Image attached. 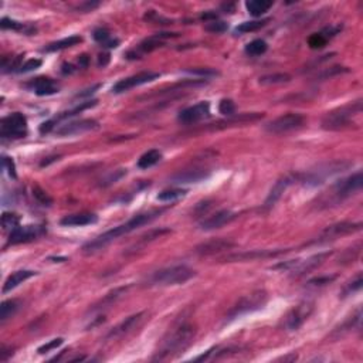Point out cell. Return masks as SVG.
Here are the masks:
<instances>
[{
  "instance_id": "4fadbf2b",
  "label": "cell",
  "mask_w": 363,
  "mask_h": 363,
  "mask_svg": "<svg viewBox=\"0 0 363 363\" xmlns=\"http://www.w3.org/2000/svg\"><path fill=\"white\" fill-rule=\"evenodd\" d=\"M209 117H210V104L207 101H203V102H199L193 107L183 109L177 115V121L183 125H194V124H197V122H200V121L209 118Z\"/></svg>"
},
{
  "instance_id": "74e56055",
  "label": "cell",
  "mask_w": 363,
  "mask_h": 363,
  "mask_svg": "<svg viewBox=\"0 0 363 363\" xmlns=\"http://www.w3.org/2000/svg\"><path fill=\"white\" fill-rule=\"evenodd\" d=\"M97 102L98 101L97 100H91V101H85V102H80V105H77V107L74 108V109H71V111H67V112H63L60 117H58V119H65V118H71V117H74V115H77V114L82 112V111H85V109H88V108H93L97 105Z\"/></svg>"
},
{
  "instance_id": "5b68a950",
  "label": "cell",
  "mask_w": 363,
  "mask_h": 363,
  "mask_svg": "<svg viewBox=\"0 0 363 363\" xmlns=\"http://www.w3.org/2000/svg\"><path fill=\"white\" fill-rule=\"evenodd\" d=\"M265 302H267V292L261 291V289L254 291V292L245 295V297H243L241 300L238 301L237 304L225 315V321H233L238 318V316H241V315L254 312L257 309L263 308Z\"/></svg>"
},
{
  "instance_id": "9c48e42d",
  "label": "cell",
  "mask_w": 363,
  "mask_h": 363,
  "mask_svg": "<svg viewBox=\"0 0 363 363\" xmlns=\"http://www.w3.org/2000/svg\"><path fill=\"white\" fill-rule=\"evenodd\" d=\"M312 311L313 302H311V301H304V302L298 304L297 307L292 308L284 320L285 331H297L311 316Z\"/></svg>"
},
{
  "instance_id": "8992f818",
  "label": "cell",
  "mask_w": 363,
  "mask_h": 363,
  "mask_svg": "<svg viewBox=\"0 0 363 363\" xmlns=\"http://www.w3.org/2000/svg\"><path fill=\"white\" fill-rule=\"evenodd\" d=\"M349 166H351V163L348 162L326 163V165L320 166L316 170H311L304 176H298V177L302 182V185H305V186H318V185H322L328 177L336 175L339 172H344Z\"/></svg>"
},
{
  "instance_id": "ac0fdd59",
  "label": "cell",
  "mask_w": 363,
  "mask_h": 363,
  "mask_svg": "<svg viewBox=\"0 0 363 363\" xmlns=\"http://www.w3.org/2000/svg\"><path fill=\"white\" fill-rule=\"evenodd\" d=\"M234 247H236V244H234L233 241H230V240L216 238V240H210V241H206V243L199 244L194 248V253H196L197 256L207 257L219 254V253H223V251L232 250Z\"/></svg>"
},
{
  "instance_id": "277c9868",
  "label": "cell",
  "mask_w": 363,
  "mask_h": 363,
  "mask_svg": "<svg viewBox=\"0 0 363 363\" xmlns=\"http://www.w3.org/2000/svg\"><path fill=\"white\" fill-rule=\"evenodd\" d=\"M360 111H362V102L360 101L338 108L332 112H328L324 117L322 128L326 131H338V129L346 128L348 125H351L352 118L357 114H360Z\"/></svg>"
},
{
  "instance_id": "e575fe53",
  "label": "cell",
  "mask_w": 363,
  "mask_h": 363,
  "mask_svg": "<svg viewBox=\"0 0 363 363\" xmlns=\"http://www.w3.org/2000/svg\"><path fill=\"white\" fill-rule=\"evenodd\" d=\"M126 289H128V287H122V288H117V289H114V291H111L109 294H107L105 297H104V300H101L100 304H97V305H95L94 311H95V309H101V308H108L109 305H112L114 302L118 300L119 297L124 294Z\"/></svg>"
},
{
  "instance_id": "f5cc1de1",
  "label": "cell",
  "mask_w": 363,
  "mask_h": 363,
  "mask_svg": "<svg viewBox=\"0 0 363 363\" xmlns=\"http://www.w3.org/2000/svg\"><path fill=\"white\" fill-rule=\"evenodd\" d=\"M100 88H101V84H95V85H93V87H89V88H87V89L81 91V93H78V94L75 95V98H77V100H81V98L91 97V95L95 94V91H97V89H100Z\"/></svg>"
},
{
  "instance_id": "f907efd6",
  "label": "cell",
  "mask_w": 363,
  "mask_h": 363,
  "mask_svg": "<svg viewBox=\"0 0 363 363\" xmlns=\"http://www.w3.org/2000/svg\"><path fill=\"white\" fill-rule=\"evenodd\" d=\"M336 278V276H331V277H320V278H313L311 281H308V287H322V285H326V284H331L333 280Z\"/></svg>"
},
{
  "instance_id": "f35d334b",
  "label": "cell",
  "mask_w": 363,
  "mask_h": 363,
  "mask_svg": "<svg viewBox=\"0 0 363 363\" xmlns=\"http://www.w3.org/2000/svg\"><path fill=\"white\" fill-rule=\"evenodd\" d=\"M349 70L346 67H339V65H335V67H331V69H325L321 74L316 75V80L320 81H324V80H329L332 77H336V75L344 74V73H348Z\"/></svg>"
},
{
  "instance_id": "60d3db41",
  "label": "cell",
  "mask_w": 363,
  "mask_h": 363,
  "mask_svg": "<svg viewBox=\"0 0 363 363\" xmlns=\"http://www.w3.org/2000/svg\"><path fill=\"white\" fill-rule=\"evenodd\" d=\"M169 233H170L169 229H159V230H152V232L146 233V234H144V236L141 237V240H139V244H146V243L153 241V240H156V238H161L162 236H165V234H169Z\"/></svg>"
},
{
  "instance_id": "b9f144b4",
  "label": "cell",
  "mask_w": 363,
  "mask_h": 363,
  "mask_svg": "<svg viewBox=\"0 0 363 363\" xmlns=\"http://www.w3.org/2000/svg\"><path fill=\"white\" fill-rule=\"evenodd\" d=\"M33 196H34V199H36L40 205H43V206H51V205H53V199L49 196V193L44 192L43 189L38 188V186H34V188H33Z\"/></svg>"
},
{
  "instance_id": "83f0119b",
  "label": "cell",
  "mask_w": 363,
  "mask_h": 363,
  "mask_svg": "<svg viewBox=\"0 0 363 363\" xmlns=\"http://www.w3.org/2000/svg\"><path fill=\"white\" fill-rule=\"evenodd\" d=\"M81 41L82 38L80 37V36H70V37L67 38H63V40H58V41L50 43L47 47H44V51H47V53H53V51L64 50V49L73 47V46L81 43Z\"/></svg>"
},
{
  "instance_id": "4dcf8cb0",
  "label": "cell",
  "mask_w": 363,
  "mask_h": 363,
  "mask_svg": "<svg viewBox=\"0 0 363 363\" xmlns=\"http://www.w3.org/2000/svg\"><path fill=\"white\" fill-rule=\"evenodd\" d=\"M188 193L186 189H168L157 194V200L165 201V203H172V201L180 200Z\"/></svg>"
},
{
  "instance_id": "603a6c76",
  "label": "cell",
  "mask_w": 363,
  "mask_h": 363,
  "mask_svg": "<svg viewBox=\"0 0 363 363\" xmlns=\"http://www.w3.org/2000/svg\"><path fill=\"white\" fill-rule=\"evenodd\" d=\"M98 221V216L94 213H75L69 214L61 219L60 224L65 227H81V225L95 224Z\"/></svg>"
},
{
  "instance_id": "11a10c76",
  "label": "cell",
  "mask_w": 363,
  "mask_h": 363,
  "mask_svg": "<svg viewBox=\"0 0 363 363\" xmlns=\"http://www.w3.org/2000/svg\"><path fill=\"white\" fill-rule=\"evenodd\" d=\"M100 6V3L98 2H95V3H91V2H85V3H82V5H80L78 6V10H81L82 13H87V12H91V10H94L95 7Z\"/></svg>"
},
{
  "instance_id": "44dd1931",
  "label": "cell",
  "mask_w": 363,
  "mask_h": 363,
  "mask_svg": "<svg viewBox=\"0 0 363 363\" xmlns=\"http://www.w3.org/2000/svg\"><path fill=\"white\" fill-rule=\"evenodd\" d=\"M237 214L233 213L230 210H220L217 213L212 214L210 217H207L200 223L201 230H216L220 229L223 225L232 223L233 220L236 219Z\"/></svg>"
},
{
  "instance_id": "ab89813d",
  "label": "cell",
  "mask_w": 363,
  "mask_h": 363,
  "mask_svg": "<svg viewBox=\"0 0 363 363\" xmlns=\"http://www.w3.org/2000/svg\"><path fill=\"white\" fill-rule=\"evenodd\" d=\"M227 29H229L227 23H224V21H221V20H217V19L212 20V21H206V25H205V30H206V32L216 33V34L227 32Z\"/></svg>"
},
{
  "instance_id": "6f0895ef",
  "label": "cell",
  "mask_w": 363,
  "mask_h": 363,
  "mask_svg": "<svg viewBox=\"0 0 363 363\" xmlns=\"http://www.w3.org/2000/svg\"><path fill=\"white\" fill-rule=\"evenodd\" d=\"M108 63H109V53H104V54L98 56V65L100 67H107Z\"/></svg>"
},
{
  "instance_id": "484cf974",
  "label": "cell",
  "mask_w": 363,
  "mask_h": 363,
  "mask_svg": "<svg viewBox=\"0 0 363 363\" xmlns=\"http://www.w3.org/2000/svg\"><path fill=\"white\" fill-rule=\"evenodd\" d=\"M20 307H21L20 301L17 300L5 301V302L2 304V307H0V322L5 324L7 320H10L12 316H14L16 312L20 309Z\"/></svg>"
},
{
  "instance_id": "d4e9b609",
  "label": "cell",
  "mask_w": 363,
  "mask_h": 363,
  "mask_svg": "<svg viewBox=\"0 0 363 363\" xmlns=\"http://www.w3.org/2000/svg\"><path fill=\"white\" fill-rule=\"evenodd\" d=\"M36 276V271H30V269H20V271H16L13 273L12 276L7 277V280L5 281V285H3V292L6 294L9 291H12L16 287H19L21 282H25L26 280L32 278V277Z\"/></svg>"
},
{
  "instance_id": "7c38bea8",
  "label": "cell",
  "mask_w": 363,
  "mask_h": 363,
  "mask_svg": "<svg viewBox=\"0 0 363 363\" xmlns=\"http://www.w3.org/2000/svg\"><path fill=\"white\" fill-rule=\"evenodd\" d=\"M360 227H362L360 223H349V221H342V223H338V224L329 225L328 229H325V230L322 232L320 238L315 240L313 243H316V244L328 243V241L336 240L338 237H342V236H346V234L359 232Z\"/></svg>"
},
{
  "instance_id": "f1b7e54d",
  "label": "cell",
  "mask_w": 363,
  "mask_h": 363,
  "mask_svg": "<svg viewBox=\"0 0 363 363\" xmlns=\"http://www.w3.org/2000/svg\"><path fill=\"white\" fill-rule=\"evenodd\" d=\"M273 2H265V0H251V2H247L245 3V7L247 10L250 13L251 16L254 17H258L261 16L264 13H267L273 7Z\"/></svg>"
},
{
  "instance_id": "3957f363",
  "label": "cell",
  "mask_w": 363,
  "mask_h": 363,
  "mask_svg": "<svg viewBox=\"0 0 363 363\" xmlns=\"http://www.w3.org/2000/svg\"><path fill=\"white\" fill-rule=\"evenodd\" d=\"M193 269L189 268L188 265H173L168 268L159 269L156 273H153L148 278L149 285H159V287H168V285H179L189 281L190 278L194 277Z\"/></svg>"
},
{
  "instance_id": "4316f807",
  "label": "cell",
  "mask_w": 363,
  "mask_h": 363,
  "mask_svg": "<svg viewBox=\"0 0 363 363\" xmlns=\"http://www.w3.org/2000/svg\"><path fill=\"white\" fill-rule=\"evenodd\" d=\"M162 159V153L161 150L150 149L148 152H145L142 156L138 159V168L139 169H149L152 166H155L159 161Z\"/></svg>"
},
{
  "instance_id": "d590c367",
  "label": "cell",
  "mask_w": 363,
  "mask_h": 363,
  "mask_svg": "<svg viewBox=\"0 0 363 363\" xmlns=\"http://www.w3.org/2000/svg\"><path fill=\"white\" fill-rule=\"evenodd\" d=\"M291 81V75L285 73H278V74H269L260 77V84L263 85H273V84H284V82Z\"/></svg>"
},
{
  "instance_id": "ee69618b",
  "label": "cell",
  "mask_w": 363,
  "mask_h": 363,
  "mask_svg": "<svg viewBox=\"0 0 363 363\" xmlns=\"http://www.w3.org/2000/svg\"><path fill=\"white\" fill-rule=\"evenodd\" d=\"M219 111L227 118H230L233 115H236V105L232 100H221L219 104Z\"/></svg>"
},
{
  "instance_id": "681fc988",
  "label": "cell",
  "mask_w": 363,
  "mask_h": 363,
  "mask_svg": "<svg viewBox=\"0 0 363 363\" xmlns=\"http://www.w3.org/2000/svg\"><path fill=\"white\" fill-rule=\"evenodd\" d=\"M64 342L63 338H57V339H53V341H50L49 344L43 345V346H40L37 349L38 353H47V352L53 351V349H57L58 346H61Z\"/></svg>"
},
{
  "instance_id": "ffe728a7",
  "label": "cell",
  "mask_w": 363,
  "mask_h": 363,
  "mask_svg": "<svg viewBox=\"0 0 363 363\" xmlns=\"http://www.w3.org/2000/svg\"><path fill=\"white\" fill-rule=\"evenodd\" d=\"M210 176V170L206 169H189L179 172L170 177L172 185H186V183H199L201 180H206Z\"/></svg>"
},
{
  "instance_id": "db71d44e",
  "label": "cell",
  "mask_w": 363,
  "mask_h": 363,
  "mask_svg": "<svg viewBox=\"0 0 363 363\" xmlns=\"http://www.w3.org/2000/svg\"><path fill=\"white\" fill-rule=\"evenodd\" d=\"M54 124H56V121H47V122H43L41 125H40V128H38V131H40V133H49V132H51L53 129H54Z\"/></svg>"
},
{
  "instance_id": "2e32d148",
  "label": "cell",
  "mask_w": 363,
  "mask_h": 363,
  "mask_svg": "<svg viewBox=\"0 0 363 363\" xmlns=\"http://www.w3.org/2000/svg\"><path fill=\"white\" fill-rule=\"evenodd\" d=\"M288 250H253L244 251V253H234L229 254L223 258V261L229 263H238V261H253V260H260V258H273V257L285 254Z\"/></svg>"
},
{
  "instance_id": "d6986e66",
  "label": "cell",
  "mask_w": 363,
  "mask_h": 363,
  "mask_svg": "<svg viewBox=\"0 0 363 363\" xmlns=\"http://www.w3.org/2000/svg\"><path fill=\"white\" fill-rule=\"evenodd\" d=\"M297 179H298V176L294 175L284 176L281 179H278V180L276 182V185L273 186V189L269 190V194L267 196L265 201H264V207H265V209H271V207L276 206L277 201L281 199L282 193H284V192L288 189V186H291Z\"/></svg>"
},
{
  "instance_id": "e0dca14e",
  "label": "cell",
  "mask_w": 363,
  "mask_h": 363,
  "mask_svg": "<svg viewBox=\"0 0 363 363\" xmlns=\"http://www.w3.org/2000/svg\"><path fill=\"white\" fill-rule=\"evenodd\" d=\"M98 128H100V124L95 119H81V121H74V122H69L65 125L60 126L57 129V135L71 137V135H80L84 132L97 131Z\"/></svg>"
},
{
  "instance_id": "f546056e",
  "label": "cell",
  "mask_w": 363,
  "mask_h": 363,
  "mask_svg": "<svg viewBox=\"0 0 363 363\" xmlns=\"http://www.w3.org/2000/svg\"><path fill=\"white\" fill-rule=\"evenodd\" d=\"M0 26H2V29H5V30L9 29V30H14V32H23L26 33V34H33V33H36V29L32 27V26H27L25 25V23L16 21V20L7 19V17L2 19Z\"/></svg>"
},
{
  "instance_id": "f6af8a7d",
  "label": "cell",
  "mask_w": 363,
  "mask_h": 363,
  "mask_svg": "<svg viewBox=\"0 0 363 363\" xmlns=\"http://www.w3.org/2000/svg\"><path fill=\"white\" fill-rule=\"evenodd\" d=\"M362 284H363L362 276H360V274H357L356 280H353V281L349 282V284L345 287L344 292H342V297H348V295H351V294H353V292L359 291V289L362 288Z\"/></svg>"
},
{
  "instance_id": "8fae6325",
  "label": "cell",
  "mask_w": 363,
  "mask_h": 363,
  "mask_svg": "<svg viewBox=\"0 0 363 363\" xmlns=\"http://www.w3.org/2000/svg\"><path fill=\"white\" fill-rule=\"evenodd\" d=\"M159 77H161L159 73H152V71H144V73H139V74L131 75V77L117 82L112 87V93L114 94H122V93H126L132 88H137L139 85L155 81Z\"/></svg>"
},
{
  "instance_id": "ba28073f",
  "label": "cell",
  "mask_w": 363,
  "mask_h": 363,
  "mask_svg": "<svg viewBox=\"0 0 363 363\" xmlns=\"http://www.w3.org/2000/svg\"><path fill=\"white\" fill-rule=\"evenodd\" d=\"M331 254V251H326V253H320V254H315L312 257H308L305 260H292L288 263L278 264L274 267V269H288L297 276H302V274H308L309 271L320 267Z\"/></svg>"
},
{
  "instance_id": "816d5d0a",
  "label": "cell",
  "mask_w": 363,
  "mask_h": 363,
  "mask_svg": "<svg viewBox=\"0 0 363 363\" xmlns=\"http://www.w3.org/2000/svg\"><path fill=\"white\" fill-rule=\"evenodd\" d=\"M2 162H3V168L7 170V173L12 177H16V168H14V162H13L12 157L3 156Z\"/></svg>"
},
{
  "instance_id": "836d02e7",
  "label": "cell",
  "mask_w": 363,
  "mask_h": 363,
  "mask_svg": "<svg viewBox=\"0 0 363 363\" xmlns=\"http://www.w3.org/2000/svg\"><path fill=\"white\" fill-rule=\"evenodd\" d=\"M268 21H269L268 19H265V20H254V21H244V23H241V25L238 26L237 29H236V33H240V34H244V33L257 32V30L263 29L264 26L267 25Z\"/></svg>"
},
{
  "instance_id": "8d00e7d4",
  "label": "cell",
  "mask_w": 363,
  "mask_h": 363,
  "mask_svg": "<svg viewBox=\"0 0 363 363\" xmlns=\"http://www.w3.org/2000/svg\"><path fill=\"white\" fill-rule=\"evenodd\" d=\"M20 217L14 213H3L2 216V227L6 232H12L16 227H19Z\"/></svg>"
},
{
  "instance_id": "91938a15",
  "label": "cell",
  "mask_w": 363,
  "mask_h": 363,
  "mask_svg": "<svg viewBox=\"0 0 363 363\" xmlns=\"http://www.w3.org/2000/svg\"><path fill=\"white\" fill-rule=\"evenodd\" d=\"M221 9L225 10V13H227V10H232L233 13L234 12V5H232V3H224V5H221Z\"/></svg>"
},
{
  "instance_id": "5bb4252c",
  "label": "cell",
  "mask_w": 363,
  "mask_h": 363,
  "mask_svg": "<svg viewBox=\"0 0 363 363\" xmlns=\"http://www.w3.org/2000/svg\"><path fill=\"white\" fill-rule=\"evenodd\" d=\"M362 172H356L355 175L346 177L345 180L339 182L338 185L335 186V189H333V199L339 201L349 197L352 194H355L362 189Z\"/></svg>"
},
{
  "instance_id": "7402d4cb",
  "label": "cell",
  "mask_w": 363,
  "mask_h": 363,
  "mask_svg": "<svg viewBox=\"0 0 363 363\" xmlns=\"http://www.w3.org/2000/svg\"><path fill=\"white\" fill-rule=\"evenodd\" d=\"M145 312H138L135 315L128 316L125 321H122L117 328H114L112 331L108 333V338H118V336H124L126 333H129L132 329H135L141 321L144 320Z\"/></svg>"
},
{
  "instance_id": "680465c9",
  "label": "cell",
  "mask_w": 363,
  "mask_h": 363,
  "mask_svg": "<svg viewBox=\"0 0 363 363\" xmlns=\"http://www.w3.org/2000/svg\"><path fill=\"white\" fill-rule=\"evenodd\" d=\"M88 61H89V60H88V57L85 56V54H84V56H80V58H78V65L82 67V69H87Z\"/></svg>"
},
{
  "instance_id": "cb8c5ba5",
  "label": "cell",
  "mask_w": 363,
  "mask_h": 363,
  "mask_svg": "<svg viewBox=\"0 0 363 363\" xmlns=\"http://www.w3.org/2000/svg\"><path fill=\"white\" fill-rule=\"evenodd\" d=\"M32 87L34 89V93L40 97L57 94L58 89H60L56 81H53L51 78H46V77H40L37 80H34L32 82Z\"/></svg>"
},
{
  "instance_id": "30bf717a",
  "label": "cell",
  "mask_w": 363,
  "mask_h": 363,
  "mask_svg": "<svg viewBox=\"0 0 363 363\" xmlns=\"http://www.w3.org/2000/svg\"><path fill=\"white\" fill-rule=\"evenodd\" d=\"M304 122H305V118L301 114L289 112L267 124L265 129L271 133H277V135L278 133H287V132L301 128L304 125Z\"/></svg>"
},
{
  "instance_id": "6da1fadb",
  "label": "cell",
  "mask_w": 363,
  "mask_h": 363,
  "mask_svg": "<svg viewBox=\"0 0 363 363\" xmlns=\"http://www.w3.org/2000/svg\"><path fill=\"white\" fill-rule=\"evenodd\" d=\"M163 212H165V209H159V210H149V212L133 216L132 219L128 220L124 224L114 227L112 230H108L104 234H101L97 238H94L93 241H88L87 244L82 245V253L84 254H94L97 251L102 250L104 247H107L109 243H112L114 240H117L121 236H125L128 233L133 232V230H137L139 227L150 223L152 220L156 219L157 216H161Z\"/></svg>"
},
{
  "instance_id": "9a60e30c",
  "label": "cell",
  "mask_w": 363,
  "mask_h": 363,
  "mask_svg": "<svg viewBox=\"0 0 363 363\" xmlns=\"http://www.w3.org/2000/svg\"><path fill=\"white\" fill-rule=\"evenodd\" d=\"M46 234V227L44 225H23V227H16L10 232L9 236V243L12 244H20V243H29L36 238L41 237Z\"/></svg>"
},
{
  "instance_id": "7a4b0ae2",
  "label": "cell",
  "mask_w": 363,
  "mask_h": 363,
  "mask_svg": "<svg viewBox=\"0 0 363 363\" xmlns=\"http://www.w3.org/2000/svg\"><path fill=\"white\" fill-rule=\"evenodd\" d=\"M194 335H196L194 326L189 325V324L179 326L175 332L170 333L169 338L163 341L161 349L156 352V356L153 359L155 360H165V359L173 357L182 353L183 351H186L190 346V344L193 342Z\"/></svg>"
},
{
  "instance_id": "1f68e13d",
  "label": "cell",
  "mask_w": 363,
  "mask_h": 363,
  "mask_svg": "<svg viewBox=\"0 0 363 363\" xmlns=\"http://www.w3.org/2000/svg\"><path fill=\"white\" fill-rule=\"evenodd\" d=\"M94 38L95 41H98V43L102 44L104 47H108V49H115V47H118L119 44L118 38L111 37L109 32L105 30V29H98V30H95Z\"/></svg>"
},
{
  "instance_id": "bcb514c9",
  "label": "cell",
  "mask_w": 363,
  "mask_h": 363,
  "mask_svg": "<svg viewBox=\"0 0 363 363\" xmlns=\"http://www.w3.org/2000/svg\"><path fill=\"white\" fill-rule=\"evenodd\" d=\"M185 73L193 75H200L203 78H210V77H217L219 71H216L213 69H193V70H186Z\"/></svg>"
},
{
  "instance_id": "7dc6e473",
  "label": "cell",
  "mask_w": 363,
  "mask_h": 363,
  "mask_svg": "<svg viewBox=\"0 0 363 363\" xmlns=\"http://www.w3.org/2000/svg\"><path fill=\"white\" fill-rule=\"evenodd\" d=\"M40 65H41V60L32 58V60H27L25 64H21L20 69L17 70V73H30L33 70L40 69Z\"/></svg>"
},
{
  "instance_id": "7bdbcfd3",
  "label": "cell",
  "mask_w": 363,
  "mask_h": 363,
  "mask_svg": "<svg viewBox=\"0 0 363 363\" xmlns=\"http://www.w3.org/2000/svg\"><path fill=\"white\" fill-rule=\"evenodd\" d=\"M126 175V169H118L114 170L112 173H109L108 176H105L102 180H101V186L107 188V186H111L112 183H117L119 179H122L124 176Z\"/></svg>"
},
{
  "instance_id": "9f6ffc18",
  "label": "cell",
  "mask_w": 363,
  "mask_h": 363,
  "mask_svg": "<svg viewBox=\"0 0 363 363\" xmlns=\"http://www.w3.org/2000/svg\"><path fill=\"white\" fill-rule=\"evenodd\" d=\"M13 355V351L10 349V348H7V346H2V349H0V360L2 362H6L9 357Z\"/></svg>"
},
{
  "instance_id": "c3c4849f",
  "label": "cell",
  "mask_w": 363,
  "mask_h": 363,
  "mask_svg": "<svg viewBox=\"0 0 363 363\" xmlns=\"http://www.w3.org/2000/svg\"><path fill=\"white\" fill-rule=\"evenodd\" d=\"M326 41H328V40H326L321 33L312 34V36L309 37V40H308V43H309V47H311V49H322V47H325Z\"/></svg>"
},
{
  "instance_id": "52a82bcc",
  "label": "cell",
  "mask_w": 363,
  "mask_h": 363,
  "mask_svg": "<svg viewBox=\"0 0 363 363\" xmlns=\"http://www.w3.org/2000/svg\"><path fill=\"white\" fill-rule=\"evenodd\" d=\"M27 135V121L23 114L14 112L0 122V137L3 139H20Z\"/></svg>"
},
{
  "instance_id": "d6a6232c",
  "label": "cell",
  "mask_w": 363,
  "mask_h": 363,
  "mask_svg": "<svg viewBox=\"0 0 363 363\" xmlns=\"http://www.w3.org/2000/svg\"><path fill=\"white\" fill-rule=\"evenodd\" d=\"M267 49H268L267 43L261 38H257V40H253L251 43L245 46V53L250 57H258L263 56L264 53L267 51Z\"/></svg>"
}]
</instances>
